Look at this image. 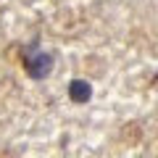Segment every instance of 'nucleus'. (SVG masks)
<instances>
[{
	"label": "nucleus",
	"instance_id": "1",
	"mask_svg": "<svg viewBox=\"0 0 158 158\" xmlns=\"http://www.w3.org/2000/svg\"><path fill=\"white\" fill-rule=\"evenodd\" d=\"M24 69H27V74L32 79H45L53 71V58L48 53H32V56H27Z\"/></svg>",
	"mask_w": 158,
	"mask_h": 158
},
{
	"label": "nucleus",
	"instance_id": "2",
	"mask_svg": "<svg viewBox=\"0 0 158 158\" xmlns=\"http://www.w3.org/2000/svg\"><path fill=\"white\" fill-rule=\"evenodd\" d=\"M69 98H71L74 103H87L92 98L90 82H85V79H74L71 85H69Z\"/></svg>",
	"mask_w": 158,
	"mask_h": 158
}]
</instances>
